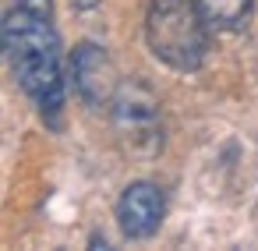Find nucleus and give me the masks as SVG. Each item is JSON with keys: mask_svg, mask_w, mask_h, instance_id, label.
Segmentation results:
<instances>
[{"mask_svg": "<svg viewBox=\"0 0 258 251\" xmlns=\"http://www.w3.org/2000/svg\"><path fill=\"white\" fill-rule=\"evenodd\" d=\"M4 46L22 89L43 113H57L64 103V75L53 32V0H15L4 18Z\"/></svg>", "mask_w": 258, "mask_h": 251, "instance_id": "f257e3e1", "label": "nucleus"}, {"mask_svg": "<svg viewBox=\"0 0 258 251\" xmlns=\"http://www.w3.org/2000/svg\"><path fill=\"white\" fill-rule=\"evenodd\" d=\"M145 39L163 64L177 71H195L202 68L209 50V25L195 0H149Z\"/></svg>", "mask_w": 258, "mask_h": 251, "instance_id": "f03ea898", "label": "nucleus"}, {"mask_svg": "<svg viewBox=\"0 0 258 251\" xmlns=\"http://www.w3.org/2000/svg\"><path fill=\"white\" fill-rule=\"evenodd\" d=\"M163 191L152 184V180H135L124 187L120 202H117V223H120V233L131 237V240H145L159 230L163 223Z\"/></svg>", "mask_w": 258, "mask_h": 251, "instance_id": "7ed1b4c3", "label": "nucleus"}, {"mask_svg": "<svg viewBox=\"0 0 258 251\" xmlns=\"http://www.w3.org/2000/svg\"><path fill=\"white\" fill-rule=\"evenodd\" d=\"M71 75H75V89L85 103L103 106L117 96V78H113V64L103 53V46L96 43H82L71 57Z\"/></svg>", "mask_w": 258, "mask_h": 251, "instance_id": "20e7f679", "label": "nucleus"}, {"mask_svg": "<svg viewBox=\"0 0 258 251\" xmlns=\"http://www.w3.org/2000/svg\"><path fill=\"white\" fill-rule=\"evenodd\" d=\"M113 117L124 138L142 142L149 138L152 145H159V113H156V99L138 89V85H124L113 96Z\"/></svg>", "mask_w": 258, "mask_h": 251, "instance_id": "39448f33", "label": "nucleus"}, {"mask_svg": "<svg viewBox=\"0 0 258 251\" xmlns=\"http://www.w3.org/2000/svg\"><path fill=\"white\" fill-rule=\"evenodd\" d=\"M195 4H198V11H202V18H205L209 29L233 32V29H240L247 22L254 0H195Z\"/></svg>", "mask_w": 258, "mask_h": 251, "instance_id": "423d86ee", "label": "nucleus"}, {"mask_svg": "<svg viewBox=\"0 0 258 251\" xmlns=\"http://www.w3.org/2000/svg\"><path fill=\"white\" fill-rule=\"evenodd\" d=\"M71 4H75V8H82V11H89V8H96V4H99V0H71Z\"/></svg>", "mask_w": 258, "mask_h": 251, "instance_id": "0eeeda50", "label": "nucleus"}, {"mask_svg": "<svg viewBox=\"0 0 258 251\" xmlns=\"http://www.w3.org/2000/svg\"><path fill=\"white\" fill-rule=\"evenodd\" d=\"M0 46H4V22H0Z\"/></svg>", "mask_w": 258, "mask_h": 251, "instance_id": "6e6552de", "label": "nucleus"}]
</instances>
